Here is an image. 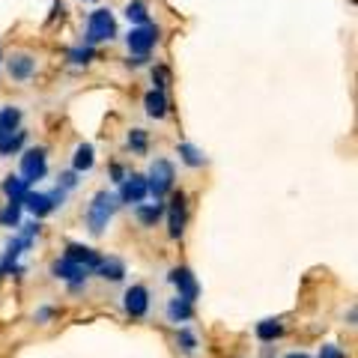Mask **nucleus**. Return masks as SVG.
Instances as JSON below:
<instances>
[{"mask_svg":"<svg viewBox=\"0 0 358 358\" xmlns=\"http://www.w3.org/2000/svg\"><path fill=\"white\" fill-rule=\"evenodd\" d=\"M3 278H6V272H3V266H0V281H3Z\"/></svg>","mask_w":358,"mask_h":358,"instance_id":"nucleus-35","label":"nucleus"},{"mask_svg":"<svg viewBox=\"0 0 358 358\" xmlns=\"http://www.w3.org/2000/svg\"><path fill=\"white\" fill-rule=\"evenodd\" d=\"M21 200H9V203H3L0 206V224H3V227H18L21 224Z\"/></svg>","mask_w":358,"mask_h":358,"instance_id":"nucleus-22","label":"nucleus"},{"mask_svg":"<svg viewBox=\"0 0 358 358\" xmlns=\"http://www.w3.org/2000/svg\"><path fill=\"white\" fill-rule=\"evenodd\" d=\"M27 143V131L24 129H15V131H9L0 138V159H6V155H15L21 147Z\"/></svg>","mask_w":358,"mask_h":358,"instance_id":"nucleus-17","label":"nucleus"},{"mask_svg":"<svg viewBox=\"0 0 358 358\" xmlns=\"http://www.w3.org/2000/svg\"><path fill=\"white\" fill-rule=\"evenodd\" d=\"M93 57H96L93 45H84V48H72V51H69V60H72V63H78V66H87Z\"/></svg>","mask_w":358,"mask_h":358,"instance_id":"nucleus-27","label":"nucleus"},{"mask_svg":"<svg viewBox=\"0 0 358 358\" xmlns=\"http://www.w3.org/2000/svg\"><path fill=\"white\" fill-rule=\"evenodd\" d=\"M167 317L171 322H188L194 317V301H185V299H171V305H167Z\"/></svg>","mask_w":358,"mask_h":358,"instance_id":"nucleus-18","label":"nucleus"},{"mask_svg":"<svg viewBox=\"0 0 358 358\" xmlns=\"http://www.w3.org/2000/svg\"><path fill=\"white\" fill-rule=\"evenodd\" d=\"M143 108H147L150 117L162 120V117H167V108H171V102H167V96L162 93V90H150L147 99H143Z\"/></svg>","mask_w":358,"mask_h":358,"instance_id":"nucleus-16","label":"nucleus"},{"mask_svg":"<svg viewBox=\"0 0 358 358\" xmlns=\"http://www.w3.org/2000/svg\"><path fill=\"white\" fill-rule=\"evenodd\" d=\"M51 275L54 278H60V281H66L72 289H81L84 284H87V268L84 266H78V263H72L69 257H63V260H54V266H51Z\"/></svg>","mask_w":358,"mask_h":358,"instance_id":"nucleus-7","label":"nucleus"},{"mask_svg":"<svg viewBox=\"0 0 358 358\" xmlns=\"http://www.w3.org/2000/svg\"><path fill=\"white\" fill-rule=\"evenodd\" d=\"M75 185H78L75 171H69V173H63V176H60V188H63V192H69V188H75Z\"/></svg>","mask_w":358,"mask_h":358,"instance_id":"nucleus-31","label":"nucleus"},{"mask_svg":"<svg viewBox=\"0 0 358 358\" xmlns=\"http://www.w3.org/2000/svg\"><path fill=\"white\" fill-rule=\"evenodd\" d=\"M54 317V308H42L36 310V322H45V320H51Z\"/></svg>","mask_w":358,"mask_h":358,"instance_id":"nucleus-33","label":"nucleus"},{"mask_svg":"<svg viewBox=\"0 0 358 358\" xmlns=\"http://www.w3.org/2000/svg\"><path fill=\"white\" fill-rule=\"evenodd\" d=\"M173 179H176V171L173 164L167 159H155L152 167H150V176H147V185H150V194L155 200H162L164 194L173 192Z\"/></svg>","mask_w":358,"mask_h":358,"instance_id":"nucleus-3","label":"nucleus"},{"mask_svg":"<svg viewBox=\"0 0 358 358\" xmlns=\"http://www.w3.org/2000/svg\"><path fill=\"white\" fill-rule=\"evenodd\" d=\"M122 308H126V313L131 320H143L150 310V289L143 284H134L126 289V296H122Z\"/></svg>","mask_w":358,"mask_h":358,"instance_id":"nucleus-8","label":"nucleus"},{"mask_svg":"<svg viewBox=\"0 0 358 358\" xmlns=\"http://www.w3.org/2000/svg\"><path fill=\"white\" fill-rule=\"evenodd\" d=\"M129 147H131V152H138V155L147 152V147H150L147 131H143V129H131L129 131Z\"/></svg>","mask_w":358,"mask_h":358,"instance_id":"nucleus-26","label":"nucleus"},{"mask_svg":"<svg viewBox=\"0 0 358 358\" xmlns=\"http://www.w3.org/2000/svg\"><path fill=\"white\" fill-rule=\"evenodd\" d=\"M167 78H171V72H167V66H155V69H152L155 90H164V87H167Z\"/></svg>","mask_w":358,"mask_h":358,"instance_id":"nucleus-29","label":"nucleus"},{"mask_svg":"<svg viewBox=\"0 0 358 358\" xmlns=\"http://www.w3.org/2000/svg\"><path fill=\"white\" fill-rule=\"evenodd\" d=\"M257 338L263 343H275L278 338H284V322L281 320H263L257 322Z\"/></svg>","mask_w":358,"mask_h":358,"instance_id":"nucleus-19","label":"nucleus"},{"mask_svg":"<svg viewBox=\"0 0 358 358\" xmlns=\"http://www.w3.org/2000/svg\"><path fill=\"white\" fill-rule=\"evenodd\" d=\"M87 45H99V42H110L117 39V21L108 9H96L87 18Z\"/></svg>","mask_w":358,"mask_h":358,"instance_id":"nucleus-1","label":"nucleus"},{"mask_svg":"<svg viewBox=\"0 0 358 358\" xmlns=\"http://www.w3.org/2000/svg\"><path fill=\"white\" fill-rule=\"evenodd\" d=\"M96 275H102L105 281L117 284V281H122V278H126V263H122V260H117V257H108V260L102 257V263H99Z\"/></svg>","mask_w":358,"mask_h":358,"instance_id":"nucleus-15","label":"nucleus"},{"mask_svg":"<svg viewBox=\"0 0 358 358\" xmlns=\"http://www.w3.org/2000/svg\"><path fill=\"white\" fill-rule=\"evenodd\" d=\"M162 30L155 24H141V27H131V33L126 36L129 42V51L134 57H150V51L155 48V42H159Z\"/></svg>","mask_w":358,"mask_h":358,"instance_id":"nucleus-4","label":"nucleus"},{"mask_svg":"<svg viewBox=\"0 0 358 358\" xmlns=\"http://www.w3.org/2000/svg\"><path fill=\"white\" fill-rule=\"evenodd\" d=\"M147 194H150V185H147V176H141V173H129L126 179L120 182V200L122 203H143L147 200Z\"/></svg>","mask_w":358,"mask_h":358,"instance_id":"nucleus-9","label":"nucleus"},{"mask_svg":"<svg viewBox=\"0 0 358 358\" xmlns=\"http://www.w3.org/2000/svg\"><path fill=\"white\" fill-rule=\"evenodd\" d=\"M134 218H138L143 227H155L162 218H164V203L155 200V203H138L134 206Z\"/></svg>","mask_w":358,"mask_h":358,"instance_id":"nucleus-14","label":"nucleus"},{"mask_svg":"<svg viewBox=\"0 0 358 358\" xmlns=\"http://www.w3.org/2000/svg\"><path fill=\"white\" fill-rule=\"evenodd\" d=\"M284 358H310V355H305V352H289V355H284Z\"/></svg>","mask_w":358,"mask_h":358,"instance_id":"nucleus-34","label":"nucleus"},{"mask_svg":"<svg viewBox=\"0 0 358 358\" xmlns=\"http://www.w3.org/2000/svg\"><path fill=\"white\" fill-rule=\"evenodd\" d=\"M167 212V233L171 239H179L185 233V224H188V200L182 192H173L171 194V206L164 209Z\"/></svg>","mask_w":358,"mask_h":358,"instance_id":"nucleus-6","label":"nucleus"},{"mask_svg":"<svg viewBox=\"0 0 358 358\" xmlns=\"http://www.w3.org/2000/svg\"><path fill=\"white\" fill-rule=\"evenodd\" d=\"M0 60H3V51H0Z\"/></svg>","mask_w":358,"mask_h":358,"instance_id":"nucleus-36","label":"nucleus"},{"mask_svg":"<svg viewBox=\"0 0 358 358\" xmlns=\"http://www.w3.org/2000/svg\"><path fill=\"white\" fill-rule=\"evenodd\" d=\"M176 343H179V350H182V352H194L197 350V338L188 329H179L176 331Z\"/></svg>","mask_w":358,"mask_h":358,"instance_id":"nucleus-28","label":"nucleus"},{"mask_svg":"<svg viewBox=\"0 0 358 358\" xmlns=\"http://www.w3.org/2000/svg\"><path fill=\"white\" fill-rule=\"evenodd\" d=\"M320 358H346V352L341 350V346H334V343H326L320 350Z\"/></svg>","mask_w":358,"mask_h":358,"instance_id":"nucleus-30","label":"nucleus"},{"mask_svg":"<svg viewBox=\"0 0 358 358\" xmlns=\"http://www.w3.org/2000/svg\"><path fill=\"white\" fill-rule=\"evenodd\" d=\"M45 173H48V152H45L42 147L27 150L24 155H21V179H24L27 185L45 179Z\"/></svg>","mask_w":358,"mask_h":358,"instance_id":"nucleus-5","label":"nucleus"},{"mask_svg":"<svg viewBox=\"0 0 358 358\" xmlns=\"http://www.w3.org/2000/svg\"><path fill=\"white\" fill-rule=\"evenodd\" d=\"M171 284L179 289V299H185V301H194V299L200 296L197 278L192 275V268H185V266L171 268Z\"/></svg>","mask_w":358,"mask_h":358,"instance_id":"nucleus-10","label":"nucleus"},{"mask_svg":"<svg viewBox=\"0 0 358 358\" xmlns=\"http://www.w3.org/2000/svg\"><path fill=\"white\" fill-rule=\"evenodd\" d=\"M66 257H69L72 263L84 266L87 272H96V268H99V263H102V254H96L93 248H87V245H78V242L66 245Z\"/></svg>","mask_w":358,"mask_h":358,"instance_id":"nucleus-11","label":"nucleus"},{"mask_svg":"<svg viewBox=\"0 0 358 358\" xmlns=\"http://www.w3.org/2000/svg\"><path fill=\"white\" fill-rule=\"evenodd\" d=\"M126 18L131 21L134 27H141V24H150V9L143 0H131V3L126 6Z\"/></svg>","mask_w":358,"mask_h":358,"instance_id":"nucleus-24","label":"nucleus"},{"mask_svg":"<svg viewBox=\"0 0 358 358\" xmlns=\"http://www.w3.org/2000/svg\"><path fill=\"white\" fill-rule=\"evenodd\" d=\"M27 192H30V185H27L21 176H13V173H9V176L3 179V194H6L9 200H24Z\"/></svg>","mask_w":358,"mask_h":358,"instance_id":"nucleus-21","label":"nucleus"},{"mask_svg":"<svg viewBox=\"0 0 358 358\" xmlns=\"http://www.w3.org/2000/svg\"><path fill=\"white\" fill-rule=\"evenodd\" d=\"M110 176H114V182H122L129 173H126V167H122V164H110Z\"/></svg>","mask_w":358,"mask_h":358,"instance_id":"nucleus-32","label":"nucleus"},{"mask_svg":"<svg viewBox=\"0 0 358 358\" xmlns=\"http://www.w3.org/2000/svg\"><path fill=\"white\" fill-rule=\"evenodd\" d=\"M21 206H27L33 212V218H45V215H51V212L57 209V203L51 200V194H39V192H27L24 200H21Z\"/></svg>","mask_w":358,"mask_h":358,"instance_id":"nucleus-13","label":"nucleus"},{"mask_svg":"<svg viewBox=\"0 0 358 358\" xmlns=\"http://www.w3.org/2000/svg\"><path fill=\"white\" fill-rule=\"evenodd\" d=\"M96 162V150L90 147V143H78V150H75V159H72V171L75 173H84L90 171Z\"/></svg>","mask_w":358,"mask_h":358,"instance_id":"nucleus-20","label":"nucleus"},{"mask_svg":"<svg viewBox=\"0 0 358 358\" xmlns=\"http://www.w3.org/2000/svg\"><path fill=\"white\" fill-rule=\"evenodd\" d=\"M6 72L13 81H27L36 72V60L30 54H13V57H6Z\"/></svg>","mask_w":358,"mask_h":358,"instance_id":"nucleus-12","label":"nucleus"},{"mask_svg":"<svg viewBox=\"0 0 358 358\" xmlns=\"http://www.w3.org/2000/svg\"><path fill=\"white\" fill-rule=\"evenodd\" d=\"M114 209H117V197L114 194H108V192H99L93 197V203H90L87 209V224H90V233H102L108 227V221L110 215H114Z\"/></svg>","mask_w":358,"mask_h":358,"instance_id":"nucleus-2","label":"nucleus"},{"mask_svg":"<svg viewBox=\"0 0 358 358\" xmlns=\"http://www.w3.org/2000/svg\"><path fill=\"white\" fill-rule=\"evenodd\" d=\"M179 159H182L188 167H203V152H200L194 143H179Z\"/></svg>","mask_w":358,"mask_h":358,"instance_id":"nucleus-25","label":"nucleus"},{"mask_svg":"<svg viewBox=\"0 0 358 358\" xmlns=\"http://www.w3.org/2000/svg\"><path fill=\"white\" fill-rule=\"evenodd\" d=\"M15 129H21V110L9 105V108L0 110V138L9 131H15Z\"/></svg>","mask_w":358,"mask_h":358,"instance_id":"nucleus-23","label":"nucleus"}]
</instances>
